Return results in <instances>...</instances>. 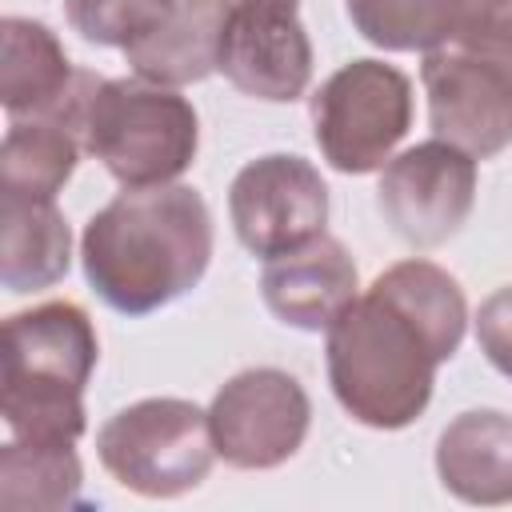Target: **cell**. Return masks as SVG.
Here are the masks:
<instances>
[{"label":"cell","instance_id":"17","mask_svg":"<svg viewBox=\"0 0 512 512\" xmlns=\"http://www.w3.org/2000/svg\"><path fill=\"white\" fill-rule=\"evenodd\" d=\"M80 128L60 116L12 120L0 144V192L56 200L80 160Z\"/></svg>","mask_w":512,"mask_h":512},{"label":"cell","instance_id":"4","mask_svg":"<svg viewBox=\"0 0 512 512\" xmlns=\"http://www.w3.org/2000/svg\"><path fill=\"white\" fill-rule=\"evenodd\" d=\"M84 152H92L124 188L172 184L184 176L200 148L196 108L164 84L148 80H104L96 76L84 116Z\"/></svg>","mask_w":512,"mask_h":512},{"label":"cell","instance_id":"6","mask_svg":"<svg viewBox=\"0 0 512 512\" xmlns=\"http://www.w3.org/2000/svg\"><path fill=\"white\" fill-rule=\"evenodd\" d=\"M96 456L128 492L172 500L208 476L216 444L204 408L180 396H148L104 420Z\"/></svg>","mask_w":512,"mask_h":512},{"label":"cell","instance_id":"22","mask_svg":"<svg viewBox=\"0 0 512 512\" xmlns=\"http://www.w3.org/2000/svg\"><path fill=\"white\" fill-rule=\"evenodd\" d=\"M288 4H296V0H288Z\"/></svg>","mask_w":512,"mask_h":512},{"label":"cell","instance_id":"9","mask_svg":"<svg viewBox=\"0 0 512 512\" xmlns=\"http://www.w3.org/2000/svg\"><path fill=\"white\" fill-rule=\"evenodd\" d=\"M376 204L412 248L452 240L476 204V156L448 140H424L380 168Z\"/></svg>","mask_w":512,"mask_h":512},{"label":"cell","instance_id":"7","mask_svg":"<svg viewBox=\"0 0 512 512\" xmlns=\"http://www.w3.org/2000/svg\"><path fill=\"white\" fill-rule=\"evenodd\" d=\"M312 132L344 176L376 172L412 128V80L384 60H352L312 92Z\"/></svg>","mask_w":512,"mask_h":512},{"label":"cell","instance_id":"13","mask_svg":"<svg viewBox=\"0 0 512 512\" xmlns=\"http://www.w3.org/2000/svg\"><path fill=\"white\" fill-rule=\"evenodd\" d=\"M260 296L280 324L328 332V324L356 300V264L336 236L320 232L264 264Z\"/></svg>","mask_w":512,"mask_h":512},{"label":"cell","instance_id":"19","mask_svg":"<svg viewBox=\"0 0 512 512\" xmlns=\"http://www.w3.org/2000/svg\"><path fill=\"white\" fill-rule=\"evenodd\" d=\"M464 0H344L352 28L388 52H432L460 24Z\"/></svg>","mask_w":512,"mask_h":512},{"label":"cell","instance_id":"3","mask_svg":"<svg viewBox=\"0 0 512 512\" xmlns=\"http://www.w3.org/2000/svg\"><path fill=\"white\" fill-rule=\"evenodd\" d=\"M100 344L88 312L72 300H48L4 320V392L0 412L12 436L76 444L88 428L84 384Z\"/></svg>","mask_w":512,"mask_h":512},{"label":"cell","instance_id":"10","mask_svg":"<svg viewBox=\"0 0 512 512\" xmlns=\"http://www.w3.org/2000/svg\"><path fill=\"white\" fill-rule=\"evenodd\" d=\"M228 216L240 244L252 256L272 260L324 232L328 188L304 156L272 152L236 172L228 188Z\"/></svg>","mask_w":512,"mask_h":512},{"label":"cell","instance_id":"2","mask_svg":"<svg viewBox=\"0 0 512 512\" xmlns=\"http://www.w3.org/2000/svg\"><path fill=\"white\" fill-rule=\"evenodd\" d=\"M92 292L124 312L148 316L192 292L212 260V212L188 184L124 188L80 236Z\"/></svg>","mask_w":512,"mask_h":512},{"label":"cell","instance_id":"14","mask_svg":"<svg viewBox=\"0 0 512 512\" xmlns=\"http://www.w3.org/2000/svg\"><path fill=\"white\" fill-rule=\"evenodd\" d=\"M228 0H168L160 20L124 44V60L148 84H196L216 72Z\"/></svg>","mask_w":512,"mask_h":512},{"label":"cell","instance_id":"21","mask_svg":"<svg viewBox=\"0 0 512 512\" xmlns=\"http://www.w3.org/2000/svg\"><path fill=\"white\" fill-rule=\"evenodd\" d=\"M476 344L496 372L512 380V284L496 288L476 312Z\"/></svg>","mask_w":512,"mask_h":512},{"label":"cell","instance_id":"18","mask_svg":"<svg viewBox=\"0 0 512 512\" xmlns=\"http://www.w3.org/2000/svg\"><path fill=\"white\" fill-rule=\"evenodd\" d=\"M84 468L72 444L20 440L12 436L0 448V504L8 512H56L80 504Z\"/></svg>","mask_w":512,"mask_h":512},{"label":"cell","instance_id":"12","mask_svg":"<svg viewBox=\"0 0 512 512\" xmlns=\"http://www.w3.org/2000/svg\"><path fill=\"white\" fill-rule=\"evenodd\" d=\"M96 72L72 68L56 32L28 16L0 20V104L8 120L60 116L80 128Z\"/></svg>","mask_w":512,"mask_h":512},{"label":"cell","instance_id":"16","mask_svg":"<svg viewBox=\"0 0 512 512\" xmlns=\"http://www.w3.org/2000/svg\"><path fill=\"white\" fill-rule=\"evenodd\" d=\"M72 232L56 200L0 192V280L8 292H40L64 280Z\"/></svg>","mask_w":512,"mask_h":512},{"label":"cell","instance_id":"5","mask_svg":"<svg viewBox=\"0 0 512 512\" xmlns=\"http://www.w3.org/2000/svg\"><path fill=\"white\" fill-rule=\"evenodd\" d=\"M420 80L428 92L432 132L476 160L512 144V36L456 28L424 52Z\"/></svg>","mask_w":512,"mask_h":512},{"label":"cell","instance_id":"11","mask_svg":"<svg viewBox=\"0 0 512 512\" xmlns=\"http://www.w3.org/2000/svg\"><path fill=\"white\" fill-rule=\"evenodd\" d=\"M216 68L256 100H300L312 80V40L288 0H228Z\"/></svg>","mask_w":512,"mask_h":512},{"label":"cell","instance_id":"15","mask_svg":"<svg viewBox=\"0 0 512 512\" xmlns=\"http://www.w3.org/2000/svg\"><path fill=\"white\" fill-rule=\"evenodd\" d=\"M436 476L464 504H512V416L460 412L436 440Z\"/></svg>","mask_w":512,"mask_h":512},{"label":"cell","instance_id":"1","mask_svg":"<svg viewBox=\"0 0 512 512\" xmlns=\"http://www.w3.org/2000/svg\"><path fill=\"white\" fill-rule=\"evenodd\" d=\"M468 304L440 264L400 260L384 268L328 324V384L340 408L380 432L408 428L432 400L436 368L456 356Z\"/></svg>","mask_w":512,"mask_h":512},{"label":"cell","instance_id":"8","mask_svg":"<svg viewBox=\"0 0 512 512\" xmlns=\"http://www.w3.org/2000/svg\"><path fill=\"white\" fill-rule=\"evenodd\" d=\"M312 404L296 376L280 368L236 372L208 408L216 456L232 468L264 472L292 460L308 436Z\"/></svg>","mask_w":512,"mask_h":512},{"label":"cell","instance_id":"20","mask_svg":"<svg viewBox=\"0 0 512 512\" xmlns=\"http://www.w3.org/2000/svg\"><path fill=\"white\" fill-rule=\"evenodd\" d=\"M168 8V0H64V16L68 24L104 48H124L132 44L140 32H148L160 12Z\"/></svg>","mask_w":512,"mask_h":512}]
</instances>
